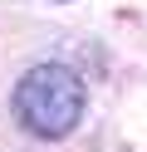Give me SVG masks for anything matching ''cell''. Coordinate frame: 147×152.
Returning <instances> with one entry per match:
<instances>
[{"instance_id":"1","label":"cell","mask_w":147,"mask_h":152,"mask_svg":"<svg viewBox=\"0 0 147 152\" xmlns=\"http://www.w3.org/2000/svg\"><path fill=\"white\" fill-rule=\"evenodd\" d=\"M15 123L29 132V137H44V142H59L83 123V108H88V88L69 64H34V69L20 74L15 83Z\"/></svg>"}]
</instances>
